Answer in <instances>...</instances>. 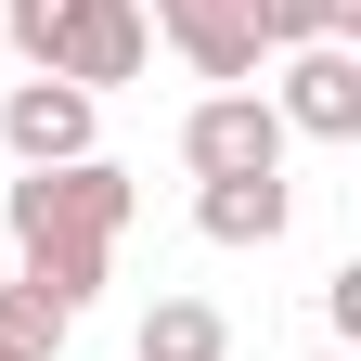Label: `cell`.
Masks as SVG:
<instances>
[{
    "instance_id": "6da1fadb",
    "label": "cell",
    "mask_w": 361,
    "mask_h": 361,
    "mask_svg": "<svg viewBox=\"0 0 361 361\" xmlns=\"http://www.w3.org/2000/svg\"><path fill=\"white\" fill-rule=\"evenodd\" d=\"M129 168H104V155H65V168H26L13 194H0V219H13V284H39L78 323L90 297H104V258H116V233H129Z\"/></svg>"
},
{
    "instance_id": "7a4b0ae2",
    "label": "cell",
    "mask_w": 361,
    "mask_h": 361,
    "mask_svg": "<svg viewBox=\"0 0 361 361\" xmlns=\"http://www.w3.org/2000/svg\"><path fill=\"white\" fill-rule=\"evenodd\" d=\"M155 65V26H142V0H65V26H52V65L39 78H65V90H90L104 104L116 78H142Z\"/></svg>"
},
{
    "instance_id": "3957f363",
    "label": "cell",
    "mask_w": 361,
    "mask_h": 361,
    "mask_svg": "<svg viewBox=\"0 0 361 361\" xmlns=\"http://www.w3.org/2000/svg\"><path fill=\"white\" fill-rule=\"evenodd\" d=\"M271 116H284V142H361V52L348 39H310V52H271Z\"/></svg>"
},
{
    "instance_id": "277c9868",
    "label": "cell",
    "mask_w": 361,
    "mask_h": 361,
    "mask_svg": "<svg viewBox=\"0 0 361 361\" xmlns=\"http://www.w3.org/2000/svg\"><path fill=\"white\" fill-rule=\"evenodd\" d=\"M180 168H194V180H258V168H284L271 90H207V104L180 116Z\"/></svg>"
},
{
    "instance_id": "5b68a950",
    "label": "cell",
    "mask_w": 361,
    "mask_h": 361,
    "mask_svg": "<svg viewBox=\"0 0 361 361\" xmlns=\"http://www.w3.org/2000/svg\"><path fill=\"white\" fill-rule=\"evenodd\" d=\"M155 39L194 78H219V90H258V65H271V39H258V0H155L142 13Z\"/></svg>"
},
{
    "instance_id": "8992f818",
    "label": "cell",
    "mask_w": 361,
    "mask_h": 361,
    "mask_svg": "<svg viewBox=\"0 0 361 361\" xmlns=\"http://www.w3.org/2000/svg\"><path fill=\"white\" fill-rule=\"evenodd\" d=\"M90 90H65V78H13L0 90V142H13V168H65V155H90Z\"/></svg>"
},
{
    "instance_id": "52a82bcc",
    "label": "cell",
    "mask_w": 361,
    "mask_h": 361,
    "mask_svg": "<svg viewBox=\"0 0 361 361\" xmlns=\"http://www.w3.org/2000/svg\"><path fill=\"white\" fill-rule=\"evenodd\" d=\"M284 219H297V180H284V168L207 180V194H194V233H207V245H284Z\"/></svg>"
},
{
    "instance_id": "ba28073f",
    "label": "cell",
    "mask_w": 361,
    "mask_h": 361,
    "mask_svg": "<svg viewBox=\"0 0 361 361\" xmlns=\"http://www.w3.org/2000/svg\"><path fill=\"white\" fill-rule=\"evenodd\" d=\"M129 361H233V323H219L207 297H155L142 336H129Z\"/></svg>"
},
{
    "instance_id": "9c48e42d",
    "label": "cell",
    "mask_w": 361,
    "mask_h": 361,
    "mask_svg": "<svg viewBox=\"0 0 361 361\" xmlns=\"http://www.w3.org/2000/svg\"><path fill=\"white\" fill-rule=\"evenodd\" d=\"M271 52H310V39H361V0H258Z\"/></svg>"
},
{
    "instance_id": "30bf717a",
    "label": "cell",
    "mask_w": 361,
    "mask_h": 361,
    "mask_svg": "<svg viewBox=\"0 0 361 361\" xmlns=\"http://www.w3.org/2000/svg\"><path fill=\"white\" fill-rule=\"evenodd\" d=\"M65 336H78V323H65L39 284H0V361H52Z\"/></svg>"
},
{
    "instance_id": "8fae6325",
    "label": "cell",
    "mask_w": 361,
    "mask_h": 361,
    "mask_svg": "<svg viewBox=\"0 0 361 361\" xmlns=\"http://www.w3.org/2000/svg\"><path fill=\"white\" fill-rule=\"evenodd\" d=\"M52 26H65V0H0V39H13L26 65H52Z\"/></svg>"
},
{
    "instance_id": "7c38bea8",
    "label": "cell",
    "mask_w": 361,
    "mask_h": 361,
    "mask_svg": "<svg viewBox=\"0 0 361 361\" xmlns=\"http://www.w3.org/2000/svg\"><path fill=\"white\" fill-rule=\"evenodd\" d=\"M310 361H336V348H310Z\"/></svg>"
}]
</instances>
